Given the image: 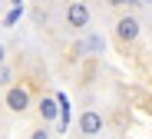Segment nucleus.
Listing matches in <instances>:
<instances>
[{
	"instance_id": "10",
	"label": "nucleus",
	"mask_w": 152,
	"mask_h": 139,
	"mask_svg": "<svg viewBox=\"0 0 152 139\" xmlns=\"http://www.w3.org/2000/svg\"><path fill=\"white\" fill-rule=\"evenodd\" d=\"M20 13H23V7H13V10H10V17H7V26H10V23H17V17H20Z\"/></svg>"
},
{
	"instance_id": "9",
	"label": "nucleus",
	"mask_w": 152,
	"mask_h": 139,
	"mask_svg": "<svg viewBox=\"0 0 152 139\" xmlns=\"http://www.w3.org/2000/svg\"><path fill=\"white\" fill-rule=\"evenodd\" d=\"M27 139H50V126H37V129H30Z\"/></svg>"
},
{
	"instance_id": "1",
	"label": "nucleus",
	"mask_w": 152,
	"mask_h": 139,
	"mask_svg": "<svg viewBox=\"0 0 152 139\" xmlns=\"http://www.w3.org/2000/svg\"><path fill=\"white\" fill-rule=\"evenodd\" d=\"M4 106L10 109L13 116H27L33 109V90L27 86V83H13V86L4 90Z\"/></svg>"
},
{
	"instance_id": "12",
	"label": "nucleus",
	"mask_w": 152,
	"mask_h": 139,
	"mask_svg": "<svg viewBox=\"0 0 152 139\" xmlns=\"http://www.w3.org/2000/svg\"><path fill=\"white\" fill-rule=\"evenodd\" d=\"M63 4H69V0H63Z\"/></svg>"
},
{
	"instance_id": "7",
	"label": "nucleus",
	"mask_w": 152,
	"mask_h": 139,
	"mask_svg": "<svg viewBox=\"0 0 152 139\" xmlns=\"http://www.w3.org/2000/svg\"><path fill=\"white\" fill-rule=\"evenodd\" d=\"M132 4H139V0H103V7H109V10H116V13H126Z\"/></svg>"
},
{
	"instance_id": "2",
	"label": "nucleus",
	"mask_w": 152,
	"mask_h": 139,
	"mask_svg": "<svg viewBox=\"0 0 152 139\" xmlns=\"http://www.w3.org/2000/svg\"><path fill=\"white\" fill-rule=\"evenodd\" d=\"M63 23L69 26L73 33H83L89 30V23H93V10L86 0H69V4H63Z\"/></svg>"
},
{
	"instance_id": "13",
	"label": "nucleus",
	"mask_w": 152,
	"mask_h": 139,
	"mask_svg": "<svg viewBox=\"0 0 152 139\" xmlns=\"http://www.w3.org/2000/svg\"><path fill=\"white\" fill-rule=\"evenodd\" d=\"M145 4H152V0H145Z\"/></svg>"
},
{
	"instance_id": "3",
	"label": "nucleus",
	"mask_w": 152,
	"mask_h": 139,
	"mask_svg": "<svg viewBox=\"0 0 152 139\" xmlns=\"http://www.w3.org/2000/svg\"><path fill=\"white\" fill-rule=\"evenodd\" d=\"M113 33H116V40L122 43V46H132L139 37H142V23H139V17L136 13H116V20H113Z\"/></svg>"
},
{
	"instance_id": "6",
	"label": "nucleus",
	"mask_w": 152,
	"mask_h": 139,
	"mask_svg": "<svg viewBox=\"0 0 152 139\" xmlns=\"http://www.w3.org/2000/svg\"><path fill=\"white\" fill-rule=\"evenodd\" d=\"M13 83H17V70H13L10 63H4V66H0V90L13 86Z\"/></svg>"
},
{
	"instance_id": "4",
	"label": "nucleus",
	"mask_w": 152,
	"mask_h": 139,
	"mask_svg": "<svg viewBox=\"0 0 152 139\" xmlns=\"http://www.w3.org/2000/svg\"><path fill=\"white\" fill-rule=\"evenodd\" d=\"M103 129H106V116L99 113V109H83L80 119H76V132L83 139H96Z\"/></svg>"
},
{
	"instance_id": "11",
	"label": "nucleus",
	"mask_w": 152,
	"mask_h": 139,
	"mask_svg": "<svg viewBox=\"0 0 152 139\" xmlns=\"http://www.w3.org/2000/svg\"><path fill=\"white\" fill-rule=\"evenodd\" d=\"M4 63H7V46L0 43V66H4Z\"/></svg>"
},
{
	"instance_id": "8",
	"label": "nucleus",
	"mask_w": 152,
	"mask_h": 139,
	"mask_svg": "<svg viewBox=\"0 0 152 139\" xmlns=\"http://www.w3.org/2000/svg\"><path fill=\"white\" fill-rule=\"evenodd\" d=\"M83 50H86V53H103V37H89Z\"/></svg>"
},
{
	"instance_id": "5",
	"label": "nucleus",
	"mask_w": 152,
	"mask_h": 139,
	"mask_svg": "<svg viewBox=\"0 0 152 139\" xmlns=\"http://www.w3.org/2000/svg\"><path fill=\"white\" fill-rule=\"evenodd\" d=\"M37 113H40V119H43V123H50V119L56 116V106H53V99H46V96H43V99L37 103Z\"/></svg>"
}]
</instances>
